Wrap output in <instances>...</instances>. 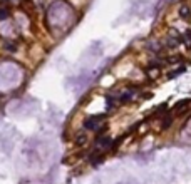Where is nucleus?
Masks as SVG:
<instances>
[{
	"instance_id": "obj_1",
	"label": "nucleus",
	"mask_w": 191,
	"mask_h": 184,
	"mask_svg": "<svg viewBox=\"0 0 191 184\" xmlns=\"http://www.w3.org/2000/svg\"><path fill=\"white\" fill-rule=\"evenodd\" d=\"M104 119H106L104 114H101V116H89L84 120V129L85 131H97V129L101 127V122Z\"/></svg>"
},
{
	"instance_id": "obj_2",
	"label": "nucleus",
	"mask_w": 191,
	"mask_h": 184,
	"mask_svg": "<svg viewBox=\"0 0 191 184\" xmlns=\"http://www.w3.org/2000/svg\"><path fill=\"white\" fill-rule=\"evenodd\" d=\"M112 147V141L106 136H97L96 139V149L99 151H106V149H111Z\"/></svg>"
},
{
	"instance_id": "obj_3",
	"label": "nucleus",
	"mask_w": 191,
	"mask_h": 184,
	"mask_svg": "<svg viewBox=\"0 0 191 184\" xmlns=\"http://www.w3.org/2000/svg\"><path fill=\"white\" fill-rule=\"evenodd\" d=\"M178 15L183 18V20H190L191 18V7H188V5H179Z\"/></svg>"
},
{
	"instance_id": "obj_4",
	"label": "nucleus",
	"mask_w": 191,
	"mask_h": 184,
	"mask_svg": "<svg viewBox=\"0 0 191 184\" xmlns=\"http://www.w3.org/2000/svg\"><path fill=\"white\" fill-rule=\"evenodd\" d=\"M148 50H153L154 54H159V52L163 50V44L158 42V40H153V42L148 44Z\"/></svg>"
},
{
	"instance_id": "obj_5",
	"label": "nucleus",
	"mask_w": 191,
	"mask_h": 184,
	"mask_svg": "<svg viewBox=\"0 0 191 184\" xmlns=\"http://www.w3.org/2000/svg\"><path fill=\"white\" fill-rule=\"evenodd\" d=\"M87 134L85 132H81V134H77V137H76V144L77 146H84V144H87Z\"/></svg>"
},
{
	"instance_id": "obj_6",
	"label": "nucleus",
	"mask_w": 191,
	"mask_h": 184,
	"mask_svg": "<svg viewBox=\"0 0 191 184\" xmlns=\"http://www.w3.org/2000/svg\"><path fill=\"white\" fill-rule=\"evenodd\" d=\"M178 45H179V42H178L176 39H173V37H169V35L166 37V47L174 49V47H178Z\"/></svg>"
},
{
	"instance_id": "obj_7",
	"label": "nucleus",
	"mask_w": 191,
	"mask_h": 184,
	"mask_svg": "<svg viewBox=\"0 0 191 184\" xmlns=\"http://www.w3.org/2000/svg\"><path fill=\"white\" fill-rule=\"evenodd\" d=\"M181 60H183L181 55H171V57H168V59H166V62H168V64H179Z\"/></svg>"
},
{
	"instance_id": "obj_8",
	"label": "nucleus",
	"mask_w": 191,
	"mask_h": 184,
	"mask_svg": "<svg viewBox=\"0 0 191 184\" xmlns=\"http://www.w3.org/2000/svg\"><path fill=\"white\" fill-rule=\"evenodd\" d=\"M171 124H173V116H168V119L164 117V120H163V124H161V129H169Z\"/></svg>"
},
{
	"instance_id": "obj_9",
	"label": "nucleus",
	"mask_w": 191,
	"mask_h": 184,
	"mask_svg": "<svg viewBox=\"0 0 191 184\" xmlns=\"http://www.w3.org/2000/svg\"><path fill=\"white\" fill-rule=\"evenodd\" d=\"M188 104H190V100H188V99H184V100H179V102L176 104V107H174V109H176L178 112H181L183 109H184V107L188 106Z\"/></svg>"
},
{
	"instance_id": "obj_10",
	"label": "nucleus",
	"mask_w": 191,
	"mask_h": 184,
	"mask_svg": "<svg viewBox=\"0 0 191 184\" xmlns=\"http://www.w3.org/2000/svg\"><path fill=\"white\" fill-rule=\"evenodd\" d=\"M131 97H132V90H129V92H124V94L121 95V102L126 104L127 100H131Z\"/></svg>"
},
{
	"instance_id": "obj_11",
	"label": "nucleus",
	"mask_w": 191,
	"mask_h": 184,
	"mask_svg": "<svg viewBox=\"0 0 191 184\" xmlns=\"http://www.w3.org/2000/svg\"><path fill=\"white\" fill-rule=\"evenodd\" d=\"M183 37H184V44H186L188 47H191V29H188L186 34L183 35Z\"/></svg>"
},
{
	"instance_id": "obj_12",
	"label": "nucleus",
	"mask_w": 191,
	"mask_h": 184,
	"mask_svg": "<svg viewBox=\"0 0 191 184\" xmlns=\"http://www.w3.org/2000/svg\"><path fill=\"white\" fill-rule=\"evenodd\" d=\"M183 70H184V69H176V70H173V72H169V74H168V79H174V77H176V75H179V74H181Z\"/></svg>"
},
{
	"instance_id": "obj_13",
	"label": "nucleus",
	"mask_w": 191,
	"mask_h": 184,
	"mask_svg": "<svg viewBox=\"0 0 191 184\" xmlns=\"http://www.w3.org/2000/svg\"><path fill=\"white\" fill-rule=\"evenodd\" d=\"M7 17H9V10L2 9V10H0V20H4V18H7Z\"/></svg>"
},
{
	"instance_id": "obj_14",
	"label": "nucleus",
	"mask_w": 191,
	"mask_h": 184,
	"mask_svg": "<svg viewBox=\"0 0 191 184\" xmlns=\"http://www.w3.org/2000/svg\"><path fill=\"white\" fill-rule=\"evenodd\" d=\"M7 50H12V52H15L17 49H15V45H13V44H12V45H10V44H7Z\"/></svg>"
}]
</instances>
